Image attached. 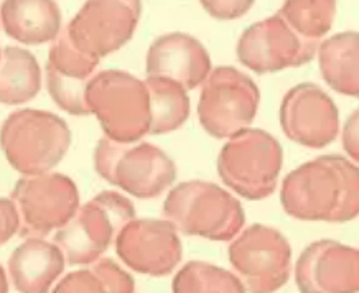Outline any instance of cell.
<instances>
[{
    "mask_svg": "<svg viewBox=\"0 0 359 293\" xmlns=\"http://www.w3.org/2000/svg\"><path fill=\"white\" fill-rule=\"evenodd\" d=\"M71 130L56 114L39 109H20L0 129V146L17 172L27 177L48 173L68 152Z\"/></svg>",
    "mask_w": 359,
    "mask_h": 293,
    "instance_id": "obj_1",
    "label": "cell"
},
{
    "mask_svg": "<svg viewBox=\"0 0 359 293\" xmlns=\"http://www.w3.org/2000/svg\"><path fill=\"white\" fill-rule=\"evenodd\" d=\"M84 97L107 139L126 144L150 130L149 89L129 74L122 71L97 73L89 79Z\"/></svg>",
    "mask_w": 359,
    "mask_h": 293,
    "instance_id": "obj_2",
    "label": "cell"
},
{
    "mask_svg": "<svg viewBox=\"0 0 359 293\" xmlns=\"http://www.w3.org/2000/svg\"><path fill=\"white\" fill-rule=\"evenodd\" d=\"M134 217L124 196L104 191L78 210L73 219L55 236V243L69 266H86L109 247L116 231Z\"/></svg>",
    "mask_w": 359,
    "mask_h": 293,
    "instance_id": "obj_3",
    "label": "cell"
},
{
    "mask_svg": "<svg viewBox=\"0 0 359 293\" xmlns=\"http://www.w3.org/2000/svg\"><path fill=\"white\" fill-rule=\"evenodd\" d=\"M94 167L104 179L139 198L160 195L177 173L172 160L157 146H126L111 139L99 140Z\"/></svg>",
    "mask_w": 359,
    "mask_h": 293,
    "instance_id": "obj_4",
    "label": "cell"
},
{
    "mask_svg": "<svg viewBox=\"0 0 359 293\" xmlns=\"http://www.w3.org/2000/svg\"><path fill=\"white\" fill-rule=\"evenodd\" d=\"M165 214L187 234L229 239L243 226V210L219 186L205 182L183 183L165 203Z\"/></svg>",
    "mask_w": 359,
    "mask_h": 293,
    "instance_id": "obj_5",
    "label": "cell"
},
{
    "mask_svg": "<svg viewBox=\"0 0 359 293\" xmlns=\"http://www.w3.org/2000/svg\"><path fill=\"white\" fill-rule=\"evenodd\" d=\"M12 201L22 217L20 234L33 238L65 228L79 210L78 188L61 173L20 178L12 191Z\"/></svg>",
    "mask_w": 359,
    "mask_h": 293,
    "instance_id": "obj_6",
    "label": "cell"
},
{
    "mask_svg": "<svg viewBox=\"0 0 359 293\" xmlns=\"http://www.w3.org/2000/svg\"><path fill=\"white\" fill-rule=\"evenodd\" d=\"M139 13V2H86L65 30L81 53L99 60L130 39Z\"/></svg>",
    "mask_w": 359,
    "mask_h": 293,
    "instance_id": "obj_7",
    "label": "cell"
},
{
    "mask_svg": "<svg viewBox=\"0 0 359 293\" xmlns=\"http://www.w3.org/2000/svg\"><path fill=\"white\" fill-rule=\"evenodd\" d=\"M256 102L257 91L250 79L233 68H218L203 88L200 121L211 135L223 139L249 124Z\"/></svg>",
    "mask_w": 359,
    "mask_h": 293,
    "instance_id": "obj_8",
    "label": "cell"
},
{
    "mask_svg": "<svg viewBox=\"0 0 359 293\" xmlns=\"http://www.w3.org/2000/svg\"><path fill=\"white\" fill-rule=\"evenodd\" d=\"M99 60L88 56L71 43L66 30L60 32L46 61V88L53 101L71 116L91 114L86 106V86Z\"/></svg>",
    "mask_w": 359,
    "mask_h": 293,
    "instance_id": "obj_9",
    "label": "cell"
},
{
    "mask_svg": "<svg viewBox=\"0 0 359 293\" xmlns=\"http://www.w3.org/2000/svg\"><path fill=\"white\" fill-rule=\"evenodd\" d=\"M117 254L134 271L165 275L177 266L182 249L172 224L163 221H134L117 236Z\"/></svg>",
    "mask_w": 359,
    "mask_h": 293,
    "instance_id": "obj_10",
    "label": "cell"
},
{
    "mask_svg": "<svg viewBox=\"0 0 359 293\" xmlns=\"http://www.w3.org/2000/svg\"><path fill=\"white\" fill-rule=\"evenodd\" d=\"M211 63L200 41L183 33L160 36L147 56L149 78H163L193 89L210 73Z\"/></svg>",
    "mask_w": 359,
    "mask_h": 293,
    "instance_id": "obj_11",
    "label": "cell"
},
{
    "mask_svg": "<svg viewBox=\"0 0 359 293\" xmlns=\"http://www.w3.org/2000/svg\"><path fill=\"white\" fill-rule=\"evenodd\" d=\"M65 268V255L56 244L32 238L13 250L8 272L20 293H48Z\"/></svg>",
    "mask_w": 359,
    "mask_h": 293,
    "instance_id": "obj_12",
    "label": "cell"
},
{
    "mask_svg": "<svg viewBox=\"0 0 359 293\" xmlns=\"http://www.w3.org/2000/svg\"><path fill=\"white\" fill-rule=\"evenodd\" d=\"M4 30L23 45H41L61 32V12L50 0H12L0 7Z\"/></svg>",
    "mask_w": 359,
    "mask_h": 293,
    "instance_id": "obj_13",
    "label": "cell"
},
{
    "mask_svg": "<svg viewBox=\"0 0 359 293\" xmlns=\"http://www.w3.org/2000/svg\"><path fill=\"white\" fill-rule=\"evenodd\" d=\"M40 88V64L30 51L18 46L0 50V102L11 106L28 102Z\"/></svg>",
    "mask_w": 359,
    "mask_h": 293,
    "instance_id": "obj_14",
    "label": "cell"
},
{
    "mask_svg": "<svg viewBox=\"0 0 359 293\" xmlns=\"http://www.w3.org/2000/svg\"><path fill=\"white\" fill-rule=\"evenodd\" d=\"M147 89L150 96V132L177 129L185 122L190 111V102L180 84L163 78H149Z\"/></svg>",
    "mask_w": 359,
    "mask_h": 293,
    "instance_id": "obj_15",
    "label": "cell"
},
{
    "mask_svg": "<svg viewBox=\"0 0 359 293\" xmlns=\"http://www.w3.org/2000/svg\"><path fill=\"white\" fill-rule=\"evenodd\" d=\"M132 278L106 259L91 268L71 272L55 287L53 293H132Z\"/></svg>",
    "mask_w": 359,
    "mask_h": 293,
    "instance_id": "obj_16",
    "label": "cell"
},
{
    "mask_svg": "<svg viewBox=\"0 0 359 293\" xmlns=\"http://www.w3.org/2000/svg\"><path fill=\"white\" fill-rule=\"evenodd\" d=\"M332 48V71L325 76L338 91L359 97V35L346 33L328 41Z\"/></svg>",
    "mask_w": 359,
    "mask_h": 293,
    "instance_id": "obj_17",
    "label": "cell"
},
{
    "mask_svg": "<svg viewBox=\"0 0 359 293\" xmlns=\"http://www.w3.org/2000/svg\"><path fill=\"white\" fill-rule=\"evenodd\" d=\"M173 290L175 293H243V287L219 267L191 262L175 278Z\"/></svg>",
    "mask_w": 359,
    "mask_h": 293,
    "instance_id": "obj_18",
    "label": "cell"
},
{
    "mask_svg": "<svg viewBox=\"0 0 359 293\" xmlns=\"http://www.w3.org/2000/svg\"><path fill=\"white\" fill-rule=\"evenodd\" d=\"M18 229H20V216L15 203L7 198H0V245L12 239Z\"/></svg>",
    "mask_w": 359,
    "mask_h": 293,
    "instance_id": "obj_19",
    "label": "cell"
},
{
    "mask_svg": "<svg viewBox=\"0 0 359 293\" xmlns=\"http://www.w3.org/2000/svg\"><path fill=\"white\" fill-rule=\"evenodd\" d=\"M343 142L348 154L359 162V109L349 117L348 124L344 127Z\"/></svg>",
    "mask_w": 359,
    "mask_h": 293,
    "instance_id": "obj_20",
    "label": "cell"
},
{
    "mask_svg": "<svg viewBox=\"0 0 359 293\" xmlns=\"http://www.w3.org/2000/svg\"><path fill=\"white\" fill-rule=\"evenodd\" d=\"M0 293H8V283L4 268L0 267Z\"/></svg>",
    "mask_w": 359,
    "mask_h": 293,
    "instance_id": "obj_21",
    "label": "cell"
}]
</instances>
